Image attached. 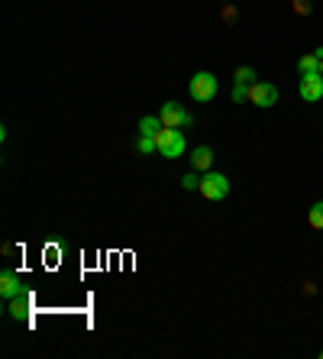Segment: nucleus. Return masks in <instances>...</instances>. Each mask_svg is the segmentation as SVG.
<instances>
[{
    "mask_svg": "<svg viewBox=\"0 0 323 359\" xmlns=\"http://www.w3.org/2000/svg\"><path fill=\"white\" fill-rule=\"evenodd\" d=\"M298 91L304 100H323V75L320 72H310V75H301V84H298Z\"/></svg>",
    "mask_w": 323,
    "mask_h": 359,
    "instance_id": "6",
    "label": "nucleus"
},
{
    "mask_svg": "<svg viewBox=\"0 0 323 359\" xmlns=\"http://www.w3.org/2000/svg\"><path fill=\"white\" fill-rule=\"evenodd\" d=\"M181 188H188V191H198V188H200V175H198V168H194V172H188V175L181 178Z\"/></svg>",
    "mask_w": 323,
    "mask_h": 359,
    "instance_id": "15",
    "label": "nucleus"
},
{
    "mask_svg": "<svg viewBox=\"0 0 323 359\" xmlns=\"http://www.w3.org/2000/svg\"><path fill=\"white\" fill-rule=\"evenodd\" d=\"M252 78H256V68H249V65H240L236 72H233V81H236V84H246V88L252 84Z\"/></svg>",
    "mask_w": 323,
    "mask_h": 359,
    "instance_id": "13",
    "label": "nucleus"
},
{
    "mask_svg": "<svg viewBox=\"0 0 323 359\" xmlns=\"http://www.w3.org/2000/svg\"><path fill=\"white\" fill-rule=\"evenodd\" d=\"M217 91H220V81H217V75H210V72H198V75L191 78V84H188L191 100H198V104L214 100Z\"/></svg>",
    "mask_w": 323,
    "mask_h": 359,
    "instance_id": "2",
    "label": "nucleus"
},
{
    "mask_svg": "<svg viewBox=\"0 0 323 359\" xmlns=\"http://www.w3.org/2000/svg\"><path fill=\"white\" fill-rule=\"evenodd\" d=\"M230 178L224 175V172H204L200 175V198H207V201H224L226 194H230Z\"/></svg>",
    "mask_w": 323,
    "mask_h": 359,
    "instance_id": "3",
    "label": "nucleus"
},
{
    "mask_svg": "<svg viewBox=\"0 0 323 359\" xmlns=\"http://www.w3.org/2000/svg\"><path fill=\"white\" fill-rule=\"evenodd\" d=\"M29 304H33V298L29 294H17V298H10V308H7V314L13 320H29Z\"/></svg>",
    "mask_w": 323,
    "mask_h": 359,
    "instance_id": "7",
    "label": "nucleus"
},
{
    "mask_svg": "<svg viewBox=\"0 0 323 359\" xmlns=\"http://www.w3.org/2000/svg\"><path fill=\"white\" fill-rule=\"evenodd\" d=\"M162 126H165L162 123V117H158V114H149V117L139 120V136H156Z\"/></svg>",
    "mask_w": 323,
    "mask_h": 359,
    "instance_id": "11",
    "label": "nucleus"
},
{
    "mask_svg": "<svg viewBox=\"0 0 323 359\" xmlns=\"http://www.w3.org/2000/svg\"><path fill=\"white\" fill-rule=\"evenodd\" d=\"M156 149L162 159H181L184 149H188V142H184V133L178 126H162L156 133Z\"/></svg>",
    "mask_w": 323,
    "mask_h": 359,
    "instance_id": "1",
    "label": "nucleus"
},
{
    "mask_svg": "<svg viewBox=\"0 0 323 359\" xmlns=\"http://www.w3.org/2000/svg\"><path fill=\"white\" fill-rule=\"evenodd\" d=\"M320 356H323V350H320Z\"/></svg>",
    "mask_w": 323,
    "mask_h": 359,
    "instance_id": "19",
    "label": "nucleus"
},
{
    "mask_svg": "<svg viewBox=\"0 0 323 359\" xmlns=\"http://www.w3.org/2000/svg\"><path fill=\"white\" fill-rule=\"evenodd\" d=\"M320 62H323V46L320 49H314L310 55H301L298 62V72L301 75H310V72H320Z\"/></svg>",
    "mask_w": 323,
    "mask_h": 359,
    "instance_id": "10",
    "label": "nucleus"
},
{
    "mask_svg": "<svg viewBox=\"0 0 323 359\" xmlns=\"http://www.w3.org/2000/svg\"><path fill=\"white\" fill-rule=\"evenodd\" d=\"M291 7H294V13H310V0H294V4H291Z\"/></svg>",
    "mask_w": 323,
    "mask_h": 359,
    "instance_id": "17",
    "label": "nucleus"
},
{
    "mask_svg": "<svg viewBox=\"0 0 323 359\" xmlns=\"http://www.w3.org/2000/svg\"><path fill=\"white\" fill-rule=\"evenodd\" d=\"M0 294H4V298H17V294H23V285H20V276L17 272H4V276H0Z\"/></svg>",
    "mask_w": 323,
    "mask_h": 359,
    "instance_id": "9",
    "label": "nucleus"
},
{
    "mask_svg": "<svg viewBox=\"0 0 323 359\" xmlns=\"http://www.w3.org/2000/svg\"><path fill=\"white\" fill-rule=\"evenodd\" d=\"M136 149H139L142 156H152V152H158V149H156V136H139Z\"/></svg>",
    "mask_w": 323,
    "mask_h": 359,
    "instance_id": "14",
    "label": "nucleus"
},
{
    "mask_svg": "<svg viewBox=\"0 0 323 359\" xmlns=\"http://www.w3.org/2000/svg\"><path fill=\"white\" fill-rule=\"evenodd\" d=\"M233 100H249V88H246V84H236V88H233Z\"/></svg>",
    "mask_w": 323,
    "mask_h": 359,
    "instance_id": "16",
    "label": "nucleus"
},
{
    "mask_svg": "<svg viewBox=\"0 0 323 359\" xmlns=\"http://www.w3.org/2000/svg\"><path fill=\"white\" fill-rule=\"evenodd\" d=\"M158 117H162V123H165V126H178V130H184V126L194 123V117H191V114L181 107V104H178V100H168V104H162Z\"/></svg>",
    "mask_w": 323,
    "mask_h": 359,
    "instance_id": "5",
    "label": "nucleus"
},
{
    "mask_svg": "<svg viewBox=\"0 0 323 359\" xmlns=\"http://www.w3.org/2000/svg\"><path fill=\"white\" fill-rule=\"evenodd\" d=\"M249 104H256V107L268 110L278 104V84L272 81H252L249 84Z\"/></svg>",
    "mask_w": 323,
    "mask_h": 359,
    "instance_id": "4",
    "label": "nucleus"
},
{
    "mask_svg": "<svg viewBox=\"0 0 323 359\" xmlns=\"http://www.w3.org/2000/svg\"><path fill=\"white\" fill-rule=\"evenodd\" d=\"M191 165L198 168L200 175L210 172V165H214V149H210V146H198V149L191 152Z\"/></svg>",
    "mask_w": 323,
    "mask_h": 359,
    "instance_id": "8",
    "label": "nucleus"
},
{
    "mask_svg": "<svg viewBox=\"0 0 323 359\" xmlns=\"http://www.w3.org/2000/svg\"><path fill=\"white\" fill-rule=\"evenodd\" d=\"M307 224L314 226V230H323V201H317L314 208L307 210Z\"/></svg>",
    "mask_w": 323,
    "mask_h": 359,
    "instance_id": "12",
    "label": "nucleus"
},
{
    "mask_svg": "<svg viewBox=\"0 0 323 359\" xmlns=\"http://www.w3.org/2000/svg\"><path fill=\"white\" fill-rule=\"evenodd\" d=\"M320 75H323V62H320Z\"/></svg>",
    "mask_w": 323,
    "mask_h": 359,
    "instance_id": "18",
    "label": "nucleus"
}]
</instances>
